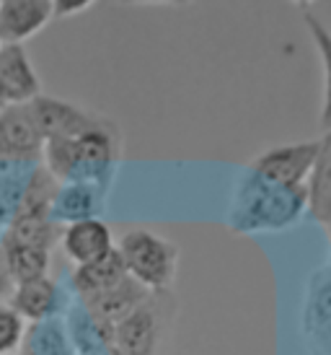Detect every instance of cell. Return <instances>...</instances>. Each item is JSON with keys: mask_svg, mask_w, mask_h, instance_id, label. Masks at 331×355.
I'll list each match as a JSON object with an SVG mask.
<instances>
[{"mask_svg": "<svg viewBox=\"0 0 331 355\" xmlns=\"http://www.w3.org/2000/svg\"><path fill=\"white\" fill-rule=\"evenodd\" d=\"M119 153V132L111 122H101L78 138L44 140L42 158L44 168L60 184L65 182H88L104 187V179L114 166Z\"/></svg>", "mask_w": 331, "mask_h": 355, "instance_id": "cell-1", "label": "cell"}, {"mask_svg": "<svg viewBox=\"0 0 331 355\" xmlns=\"http://www.w3.org/2000/svg\"><path fill=\"white\" fill-rule=\"evenodd\" d=\"M303 207H308L305 187H285L249 171L241 182L231 210V228L241 234L277 231L295 223Z\"/></svg>", "mask_w": 331, "mask_h": 355, "instance_id": "cell-2", "label": "cell"}, {"mask_svg": "<svg viewBox=\"0 0 331 355\" xmlns=\"http://www.w3.org/2000/svg\"><path fill=\"white\" fill-rule=\"evenodd\" d=\"M117 252L125 259L127 275L147 291H168L179 270V247L145 228H135L119 239Z\"/></svg>", "mask_w": 331, "mask_h": 355, "instance_id": "cell-3", "label": "cell"}, {"mask_svg": "<svg viewBox=\"0 0 331 355\" xmlns=\"http://www.w3.org/2000/svg\"><path fill=\"white\" fill-rule=\"evenodd\" d=\"M166 296H168L166 291H153L132 314H127L119 324H114L111 345L119 347L125 355H156L163 335Z\"/></svg>", "mask_w": 331, "mask_h": 355, "instance_id": "cell-4", "label": "cell"}, {"mask_svg": "<svg viewBox=\"0 0 331 355\" xmlns=\"http://www.w3.org/2000/svg\"><path fill=\"white\" fill-rule=\"evenodd\" d=\"M319 148H321V140H303V143L274 146V148H267L264 153L253 158L249 171L269 179L274 184L305 187V182H308L313 171V164L319 158Z\"/></svg>", "mask_w": 331, "mask_h": 355, "instance_id": "cell-5", "label": "cell"}, {"mask_svg": "<svg viewBox=\"0 0 331 355\" xmlns=\"http://www.w3.org/2000/svg\"><path fill=\"white\" fill-rule=\"evenodd\" d=\"M29 112L34 122H37V130L44 140L52 138H78L88 130L98 128L101 122H107L98 114H91L86 109L75 107L70 101L55 99V96H37L34 101H29Z\"/></svg>", "mask_w": 331, "mask_h": 355, "instance_id": "cell-6", "label": "cell"}, {"mask_svg": "<svg viewBox=\"0 0 331 355\" xmlns=\"http://www.w3.org/2000/svg\"><path fill=\"white\" fill-rule=\"evenodd\" d=\"M44 138L37 130L29 104H13L0 109V161L31 164L42 158Z\"/></svg>", "mask_w": 331, "mask_h": 355, "instance_id": "cell-7", "label": "cell"}, {"mask_svg": "<svg viewBox=\"0 0 331 355\" xmlns=\"http://www.w3.org/2000/svg\"><path fill=\"white\" fill-rule=\"evenodd\" d=\"M42 96V80L31 65L24 44L0 47V101L6 107L29 104Z\"/></svg>", "mask_w": 331, "mask_h": 355, "instance_id": "cell-8", "label": "cell"}, {"mask_svg": "<svg viewBox=\"0 0 331 355\" xmlns=\"http://www.w3.org/2000/svg\"><path fill=\"white\" fill-rule=\"evenodd\" d=\"M150 293H153V291H147L143 283H137L132 275H127L119 286L109 288V291H104V293H98V296H93V298H86L83 304H86L91 319L96 322L98 335L104 332V327H107L109 335H111V332H114V324H119L127 314H132Z\"/></svg>", "mask_w": 331, "mask_h": 355, "instance_id": "cell-9", "label": "cell"}, {"mask_svg": "<svg viewBox=\"0 0 331 355\" xmlns=\"http://www.w3.org/2000/svg\"><path fill=\"white\" fill-rule=\"evenodd\" d=\"M52 19V0H0V42L24 44Z\"/></svg>", "mask_w": 331, "mask_h": 355, "instance_id": "cell-10", "label": "cell"}, {"mask_svg": "<svg viewBox=\"0 0 331 355\" xmlns=\"http://www.w3.org/2000/svg\"><path fill=\"white\" fill-rule=\"evenodd\" d=\"M62 249L65 254L75 262V265H91L101 257H107L114 249V239H111V228L98 220V218H86V220H75L68 223L62 231Z\"/></svg>", "mask_w": 331, "mask_h": 355, "instance_id": "cell-11", "label": "cell"}, {"mask_svg": "<svg viewBox=\"0 0 331 355\" xmlns=\"http://www.w3.org/2000/svg\"><path fill=\"white\" fill-rule=\"evenodd\" d=\"M98 207H101V187L88 182H68V184H60L49 216L55 223H62V220L75 223V220L96 218Z\"/></svg>", "mask_w": 331, "mask_h": 355, "instance_id": "cell-12", "label": "cell"}, {"mask_svg": "<svg viewBox=\"0 0 331 355\" xmlns=\"http://www.w3.org/2000/svg\"><path fill=\"white\" fill-rule=\"evenodd\" d=\"M125 277H127L125 259H122V254L114 247L107 257H101L96 262L75 267L73 283H75V291L80 293V298L86 301V298H93L98 293L109 291V288L119 286Z\"/></svg>", "mask_w": 331, "mask_h": 355, "instance_id": "cell-13", "label": "cell"}, {"mask_svg": "<svg viewBox=\"0 0 331 355\" xmlns=\"http://www.w3.org/2000/svg\"><path fill=\"white\" fill-rule=\"evenodd\" d=\"M308 192V213L313 220L323 226L331 223V132H323L319 158L313 164V171L305 182Z\"/></svg>", "mask_w": 331, "mask_h": 355, "instance_id": "cell-14", "label": "cell"}, {"mask_svg": "<svg viewBox=\"0 0 331 355\" xmlns=\"http://www.w3.org/2000/svg\"><path fill=\"white\" fill-rule=\"evenodd\" d=\"M0 247H3V259H6V267H8V275L13 280V286H24V283H31V280L47 277V249L26 247V244H19V241L6 236L0 239Z\"/></svg>", "mask_w": 331, "mask_h": 355, "instance_id": "cell-15", "label": "cell"}, {"mask_svg": "<svg viewBox=\"0 0 331 355\" xmlns=\"http://www.w3.org/2000/svg\"><path fill=\"white\" fill-rule=\"evenodd\" d=\"M60 182L44 166H37L26 179L19 207L13 218H52V202L57 198Z\"/></svg>", "mask_w": 331, "mask_h": 355, "instance_id": "cell-16", "label": "cell"}, {"mask_svg": "<svg viewBox=\"0 0 331 355\" xmlns=\"http://www.w3.org/2000/svg\"><path fill=\"white\" fill-rule=\"evenodd\" d=\"M55 304H57V286L49 277L16 286L13 296H10V309H16L21 316L34 319V322L47 319L55 311Z\"/></svg>", "mask_w": 331, "mask_h": 355, "instance_id": "cell-17", "label": "cell"}, {"mask_svg": "<svg viewBox=\"0 0 331 355\" xmlns=\"http://www.w3.org/2000/svg\"><path fill=\"white\" fill-rule=\"evenodd\" d=\"M6 239L49 252L52 244L62 239V228L52 218H13L8 231H6Z\"/></svg>", "mask_w": 331, "mask_h": 355, "instance_id": "cell-18", "label": "cell"}, {"mask_svg": "<svg viewBox=\"0 0 331 355\" xmlns=\"http://www.w3.org/2000/svg\"><path fill=\"white\" fill-rule=\"evenodd\" d=\"M308 34H311L316 52L321 58L323 65V109H321V128L323 132H331V31L321 24V19H316L313 13L303 16Z\"/></svg>", "mask_w": 331, "mask_h": 355, "instance_id": "cell-19", "label": "cell"}, {"mask_svg": "<svg viewBox=\"0 0 331 355\" xmlns=\"http://www.w3.org/2000/svg\"><path fill=\"white\" fill-rule=\"evenodd\" d=\"M21 335H24V316L10 306H0V355L13 353L21 345Z\"/></svg>", "mask_w": 331, "mask_h": 355, "instance_id": "cell-20", "label": "cell"}, {"mask_svg": "<svg viewBox=\"0 0 331 355\" xmlns=\"http://www.w3.org/2000/svg\"><path fill=\"white\" fill-rule=\"evenodd\" d=\"M24 187H26V182H21V184H10L8 179H6V182H0V223L13 220Z\"/></svg>", "mask_w": 331, "mask_h": 355, "instance_id": "cell-21", "label": "cell"}, {"mask_svg": "<svg viewBox=\"0 0 331 355\" xmlns=\"http://www.w3.org/2000/svg\"><path fill=\"white\" fill-rule=\"evenodd\" d=\"M96 0H52V13L55 19H73L83 10H88Z\"/></svg>", "mask_w": 331, "mask_h": 355, "instance_id": "cell-22", "label": "cell"}, {"mask_svg": "<svg viewBox=\"0 0 331 355\" xmlns=\"http://www.w3.org/2000/svg\"><path fill=\"white\" fill-rule=\"evenodd\" d=\"M13 280L8 275V267H6V259H3V247H0V296H13Z\"/></svg>", "mask_w": 331, "mask_h": 355, "instance_id": "cell-23", "label": "cell"}, {"mask_svg": "<svg viewBox=\"0 0 331 355\" xmlns=\"http://www.w3.org/2000/svg\"><path fill=\"white\" fill-rule=\"evenodd\" d=\"M117 3H127V6H186L192 0H117Z\"/></svg>", "mask_w": 331, "mask_h": 355, "instance_id": "cell-24", "label": "cell"}, {"mask_svg": "<svg viewBox=\"0 0 331 355\" xmlns=\"http://www.w3.org/2000/svg\"><path fill=\"white\" fill-rule=\"evenodd\" d=\"M295 3H301V6H308V3H311V0H295Z\"/></svg>", "mask_w": 331, "mask_h": 355, "instance_id": "cell-25", "label": "cell"}, {"mask_svg": "<svg viewBox=\"0 0 331 355\" xmlns=\"http://www.w3.org/2000/svg\"><path fill=\"white\" fill-rule=\"evenodd\" d=\"M326 228H329V241H331V223H329V226H326Z\"/></svg>", "mask_w": 331, "mask_h": 355, "instance_id": "cell-26", "label": "cell"}, {"mask_svg": "<svg viewBox=\"0 0 331 355\" xmlns=\"http://www.w3.org/2000/svg\"><path fill=\"white\" fill-rule=\"evenodd\" d=\"M3 107H6V104H3V101H0V109H3Z\"/></svg>", "mask_w": 331, "mask_h": 355, "instance_id": "cell-27", "label": "cell"}, {"mask_svg": "<svg viewBox=\"0 0 331 355\" xmlns=\"http://www.w3.org/2000/svg\"><path fill=\"white\" fill-rule=\"evenodd\" d=\"M0 47H3V42H0Z\"/></svg>", "mask_w": 331, "mask_h": 355, "instance_id": "cell-28", "label": "cell"}]
</instances>
